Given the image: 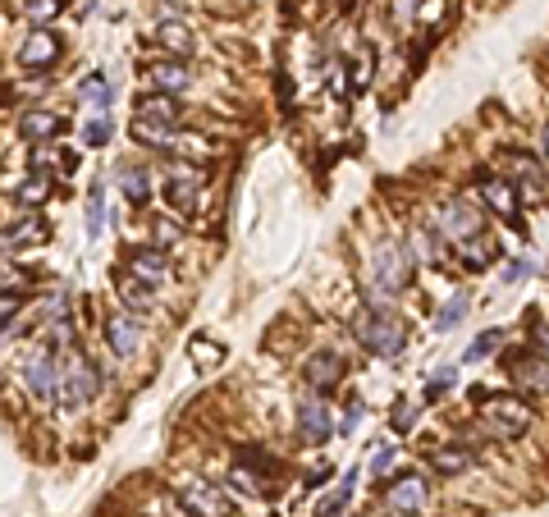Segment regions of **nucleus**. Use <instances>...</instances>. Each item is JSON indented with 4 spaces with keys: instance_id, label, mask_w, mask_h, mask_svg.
I'll return each instance as SVG.
<instances>
[{
    "instance_id": "18",
    "label": "nucleus",
    "mask_w": 549,
    "mask_h": 517,
    "mask_svg": "<svg viewBox=\"0 0 549 517\" xmlns=\"http://www.w3.org/2000/svg\"><path fill=\"white\" fill-rule=\"evenodd\" d=\"M147 78L156 83V92H170V97L193 87V69L183 65V60H156V65H147Z\"/></svg>"
},
{
    "instance_id": "45",
    "label": "nucleus",
    "mask_w": 549,
    "mask_h": 517,
    "mask_svg": "<svg viewBox=\"0 0 549 517\" xmlns=\"http://www.w3.org/2000/svg\"><path fill=\"white\" fill-rule=\"evenodd\" d=\"M417 5H421V0H399V5H394V14H399V19H408V14L417 10Z\"/></svg>"
},
{
    "instance_id": "41",
    "label": "nucleus",
    "mask_w": 549,
    "mask_h": 517,
    "mask_svg": "<svg viewBox=\"0 0 549 517\" xmlns=\"http://www.w3.org/2000/svg\"><path fill=\"white\" fill-rule=\"evenodd\" d=\"M238 467H257V472H275V458L261 449H243L238 453Z\"/></svg>"
},
{
    "instance_id": "31",
    "label": "nucleus",
    "mask_w": 549,
    "mask_h": 517,
    "mask_svg": "<svg viewBox=\"0 0 549 517\" xmlns=\"http://www.w3.org/2000/svg\"><path fill=\"white\" fill-rule=\"evenodd\" d=\"M490 261H499V248H490V243H476V238H467L463 243V266L472 270H490Z\"/></svg>"
},
{
    "instance_id": "4",
    "label": "nucleus",
    "mask_w": 549,
    "mask_h": 517,
    "mask_svg": "<svg viewBox=\"0 0 549 517\" xmlns=\"http://www.w3.org/2000/svg\"><path fill=\"white\" fill-rule=\"evenodd\" d=\"M485 421H490V431L499 440H517L531 426V403L517 399V394H495V399L485 403Z\"/></svg>"
},
{
    "instance_id": "42",
    "label": "nucleus",
    "mask_w": 549,
    "mask_h": 517,
    "mask_svg": "<svg viewBox=\"0 0 549 517\" xmlns=\"http://www.w3.org/2000/svg\"><path fill=\"white\" fill-rule=\"evenodd\" d=\"M19 302H23V298H0V334L10 330V321L19 316Z\"/></svg>"
},
{
    "instance_id": "9",
    "label": "nucleus",
    "mask_w": 549,
    "mask_h": 517,
    "mask_svg": "<svg viewBox=\"0 0 549 517\" xmlns=\"http://www.w3.org/2000/svg\"><path fill=\"white\" fill-rule=\"evenodd\" d=\"M55 60H60V33H55V28H37V33L23 37V46H19V69L37 74V69H51Z\"/></svg>"
},
{
    "instance_id": "33",
    "label": "nucleus",
    "mask_w": 549,
    "mask_h": 517,
    "mask_svg": "<svg viewBox=\"0 0 549 517\" xmlns=\"http://www.w3.org/2000/svg\"><path fill=\"white\" fill-rule=\"evenodd\" d=\"M453 380H458V362H444V367L431 376V385H426V394H421V399H426V403H435V399H440V394H444V389L453 385Z\"/></svg>"
},
{
    "instance_id": "14",
    "label": "nucleus",
    "mask_w": 549,
    "mask_h": 517,
    "mask_svg": "<svg viewBox=\"0 0 549 517\" xmlns=\"http://www.w3.org/2000/svg\"><path fill=\"white\" fill-rule=\"evenodd\" d=\"M133 110H138L133 119H147V124H170V129L183 124V106H179V97H170V92H147V97H138Z\"/></svg>"
},
{
    "instance_id": "38",
    "label": "nucleus",
    "mask_w": 549,
    "mask_h": 517,
    "mask_svg": "<svg viewBox=\"0 0 549 517\" xmlns=\"http://www.w3.org/2000/svg\"><path fill=\"white\" fill-rule=\"evenodd\" d=\"M151 238H156V248H165V243H179V238H183V229L179 225H174V220H151Z\"/></svg>"
},
{
    "instance_id": "17",
    "label": "nucleus",
    "mask_w": 549,
    "mask_h": 517,
    "mask_svg": "<svg viewBox=\"0 0 549 517\" xmlns=\"http://www.w3.org/2000/svg\"><path fill=\"white\" fill-rule=\"evenodd\" d=\"M106 344L115 357H133L142 348V321L138 316H110L106 321Z\"/></svg>"
},
{
    "instance_id": "20",
    "label": "nucleus",
    "mask_w": 549,
    "mask_h": 517,
    "mask_svg": "<svg viewBox=\"0 0 549 517\" xmlns=\"http://www.w3.org/2000/svg\"><path fill=\"white\" fill-rule=\"evenodd\" d=\"M476 193H481V202L490 206V211H499L504 220H517V193H513L508 179H490V174H481Z\"/></svg>"
},
{
    "instance_id": "25",
    "label": "nucleus",
    "mask_w": 549,
    "mask_h": 517,
    "mask_svg": "<svg viewBox=\"0 0 549 517\" xmlns=\"http://www.w3.org/2000/svg\"><path fill=\"white\" fill-rule=\"evenodd\" d=\"M110 97H115V87H110L101 74H87L83 83H78V101H83V106H92L97 115H106V110H110Z\"/></svg>"
},
{
    "instance_id": "12",
    "label": "nucleus",
    "mask_w": 549,
    "mask_h": 517,
    "mask_svg": "<svg viewBox=\"0 0 549 517\" xmlns=\"http://www.w3.org/2000/svg\"><path fill=\"white\" fill-rule=\"evenodd\" d=\"M179 499H183V508L188 513H206V517H229V499H225V490H220L216 481H188L179 490Z\"/></svg>"
},
{
    "instance_id": "27",
    "label": "nucleus",
    "mask_w": 549,
    "mask_h": 517,
    "mask_svg": "<svg viewBox=\"0 0 549 517\" xmlns=\"http://www.w3.org/2000/svg\"><path fill=\"white\" fill-rule=\"evenodd\" d=\"M467 307H472V298H467L463 289H458V293H449V298H444V307H440V312H435V330H440V334L458 330V325H463V316H467Z\"/></svg>"
},
{
    "instance_id": "10",
    "label": "nucleus",
    "mask_w": 549,
    "mask_h": 517,
    "mask_svg": "<svg viewBox=\"0 0 549 517\" xmlns=\"http://www.w3.org/2000/svg\"><path fill=\"white\" fill-rule=\"evenodd\" d=\"M124 257H129V275H133V280L151 284V289L170 280V257H165V248H156V243H142V248H129Z\"/></svg>"
},
{
    "instance_id": "19",
    "label": "nucleus",
    "mask_w": 549,
    "mask_h": 517,
    "mask_svg": "<svg viewBox=\"0 0 549 517\" xmlns=\"http://www.w3.org/2000/svg\"><path fill=\"white\" fill-rule=\"evenodd\" d=\"M504 170L513 174V179L527 188V193H540V188L549 184V179H545V165H540L536 156H527V151H504Z\"/></svg>"
},
{
    "instance_id": "39",
    "label": "nucleus",
    "mask_w": 549,
    "mask_h": 517,
    "mask_svg": "<svg viewBox=\"0 0 549 517\" xmlns=\"http://www.w3.org/2000/svg\"><path fill=\"white\" fill-rule=\"evenodd\" d=\"M417 412H421V403H399V408H394V431L408 435L412 426H417Z\"/></svg>"
},
{
    "instance_id": "13",
    "label": "nucleus",
    "mask_w": 549,
    "mask_h": 517,
    "mask_svg": "<svg viewBox=\"0 0 549 517\" xmlns=\"http://www.w3.org/2000/svg\"><path fill=\"white\" fill-rule=\"evenodd\" d=\"M508 376L522 394H549V362L536 353H508Z\"/></svg>"
},
{
    "instance_id": "6",
    "label": "nucleus",
    "mask_w": 549,
    "mask_h": 517,
    "mask_svg": "<svg viewBox=\"0 0 549 517\" xmlns=\"http://www.w3.org/2000/svg\"><path fill=\"white\" fill-rule=\"evenodd\" d=\"M23 380H28V389H33L37 403H55L60 399V385H65V367H60V353H37L33 362H28V371H23Z\"/></svg>"
},
{
    "instance_id": "23",
    "label": "nucleus",
    "mask_w": 549,
    "mask_h": 517,
    "mask_svg": "<svg viewBox=\"0 0 549 517\" xmlns=\"http://www.w3.org/2000/svg\"><path fill=\"white\" fill-rule=\"evenodd\" d=\"M472 463H476V453L467 449V444H458V440L431 453V472H440V476H463Z\"/></svg>"
},
{
    "instance_id": "37",
    "label": "nucleus",
    "mask_w": 549,
    "mask_h": 517,
    "mask_svg": "<svg viewBox=\"0 0 549 517\" xmlns=\"http://www.w3.org/2000/svg\"><path fill=\"white\" fill-rule=\"evenodd\" d=\"M60 10H65V0H28V5H23V14H28V19H37V23L55 19Z\"/></svg>"
},
{
    "instance_id": "28",
    "label": "nucleus",
    "mask_w": 549,
    "mask_h": 517,
    "mask_svg": "<svg viewBox=\"0 0 549 517\" xmlns=\"http://www.w3.org/2000/svg\"><path fill=\"white\" fill-rule=\"evenodd\" d=\"M353 490H357V472H348L344 481H339V490H334V495H325L321 504H316V517H344V508H348V499H353Z\"/></svg>"
},
{
    "instance_id": "29",
    "label": "nucleus",
    "mask_w": 549,
    "mask_h": 517,
    "mask_svg": "<svg viewBox=\"0 0 549 517\" xmlns=\"http://www.w3.org/2000/svg\"><path fill=\"white\" fill-rule=\"evenodd\" d=\"M101 229H106V188L92 184V193H87V238L97 243Z\"/></svg>"
},
{
    "instance_id": "16",
    "label": "nucleus",
    "mask_w": 549,
    "mask_h": 517,
    "mask_svg": "<svg viewBox=\"0 0 549 517\" xmlns=\"http://www.w3.org/2000/svg\"><path fill=\"white\" fill-rule=\"evenodd\" d=\"M46 238H51V229L42 225V216H23V220H14V225L0 229V252L37 248V243H46Z\"/></svg>"
},
{
    "instance_id": "3",
    "label": "nucleus",
    "mask_w": 549,
    "mask_h": 517,
    "mask_svg": "<svg viewBox=\"0 0 549 517\" xmlns=\"http://www.w3.org/2000/svg\"><path fill=\"white\" fill-rule=\"evenodd\" d=\"M412 284V257H403V248L385 243L371 252V289L376 293H403Z\"/></svg>"
},
{
    "instance_id": "40",
    "label": "nucleus",
    "mask_w": 549,
    "mask_h": 517,
    "mask_svg": "<svg viewBox=\"0 0 549 517\" xmlns=\"http://www.w3.org/2000/svg\"><path fill=\"white\" fill-rule=\"evenodd\" d=\"M394 463H399V449H394V444H380L376 458H371V476H385Z\"/></svg>"
},
{
    "instance_id": "46",
    "label": "nucleus",
    "mask_w": 549,
    "mask_h": 517,
    "mask_svg": "<svg viewBox=\"0 0 549 517\" xmlns=\"http://www.w3.org/2000/svg\"><path fill=\"white\" fill-rule=\"evenodd\" d=\"M540 151L549 156V124H545V133H540Z\"/></svg>"
},
{
    "instance_id": "21",
    "label": "nucleus",
    "mask_w": 549,
    "mask_h": 517,
    "mask_svg": "<svg viewBox=\"0 0 549 517\" xmlns=\"http://www.w3.org/2000/svg\"><path fill=\"white\" fill-rule=\"evenodd\" d=\"M151 37H156V46H165V51H170L174 60H188V55L197 51L193 33H188V23H179V19H161Z\"/></svg>"
},
{
    "instance_id": "35",
    "label": "nucleus",
    "mask_w": 549,
    "mask_h": 517,
    "mask_svg": "<svg viewBox=\"0 0 549 517\" xmlns=\"http://www.w3.org/2000/svg\"><path fill=\"white\" fill-rule=\"evenodd\" d=\"M110 133H115V129H110V119H106V115H97V119H87L83 142H87V147H106Z\"/></svg>"
},
{
    "instance_id": "11",
    "label": "nucleus",
    "mask_w": 549,
    "mask_h": 517,
    "mask_svg": "<svg viewBox=\"0 0 549 517\" xmlns=\"http://www.w3.org/2000/svg\"><path fill=\"white\" fill-rule=\"evenodd\" d=\"M385 504H389V513L417 517L421 508H426V476H421V472L399 476V481H394V485L385 490Z\"/></svg>"
},
{
    "instance_id": "44",
    "label": "nucleus",
    "mask_w": 549,
    "mask_h": 517,
    "mask_svg": "<svg viewBox=\"0 0 549 517\" xmlns=\"http://www.w3.org/2000/svg\"><path fill=\"white\" fill-rule=\"evenodd\" d=\"M51 161H55V151H46V147H42V151H33V170H46Z\"/></svg>"
},
{
    "instance_id": "7",
    "label": "nucleus",
    "mask_w": 549,
    "mask_h": 517,
    "mask_svg": "<svg viewBox=\"0 0 549 517\" xmlns=\"http://www.w3.org/2000/svg\"><path fill=\"white\" fill-rule=\"evenodd\" d=\"M435 229H440L444 238H458V243H467V238H476L485 229V220H481V211H476V206L449 197V202L440 206V225H435Z\"/></svg>"
},
{
    "instance_id": "36",
    "label": "nucleus",
    "mask_w": 549,
    "mask_h": 517,
    "mask_svg": "<svg viewBox=\"0 0 549 517\" xmlns=\"http://www.w3.org/2000/svg\"><path fill=\"white\" fill-rule=\"evenodd\" d=\"M499 344H504V330H485L481 334V339H476V344L472 348H467V353H463V362H476V357H485V353H495V348Z\"/></svg>"
},
{
    "instance_id": "2",
    "label": "nucleus",
    "mask_w": 549,
    "mask_h": 517,
    "mask_svg": "<svg viewBox=\"0 0 549 517\" xmlns=\"http://www.w3.org/2000/svg\"><path fill=\"white\" fill-rule=\"evenodd\" d=\"M60 367H65V385H60V399L69 403V408H83V403L97 399L101 389V367L92 362L87 353H69L60 357Z\"/></svg>"
},
{
    "instance_id": "30",
    "label": "nucleus",
    "mask_w": 549,
    "mask_h": 517,
    "mask_svg": "<svg viewBox=\"0 0 549 517\" xmlns=\"http://www.w3.org/2000/svg\"><path fill=\"white\" fill-rule=\"evenodd\" d=\"M119 298H124V307H133V312H151L156 302H151V284H142V280H124L119 284Z\"/></svg>"
},
{
    "instance_id": "26",
    "label": "nucleus",
    "mask_w": 549,
    "mask_h": 517,
    "mask_svg": "<svg viewBox=\"0 0 549 517\" xmlns=\"http://www.w3.org/2000/svg\"><path fill=\"white\" fill-rule=\"evenodd\" d=\"M51 184H55V179L46 170H33L19 188H14V202H19V206H42L46 197H51Z\"/></svg>"
},
{
    "instance_id": "24",
    "label": "nucleus",
    "mask_w": 549,
    "mask_h": 517,
    "mask_svg": "<svg viewBox=\"0 0 549 517\" xmlns=\"http://www.w3.org/2000/svg\"><path fill=\"white\" fill-rule=\"evenodd\" d=\"M119 193H124V202L129 206H147L151 202V174L142 170V165H119Z\"/></svg>"
},
{
    "instance_id": "15",
    "label": "nucleus",
    "mask_w": 549,
    "mask_h": 517,
    "mask_svg": "<svg viewBox=\"0 0 549 517\" xmlns=\"http://www.w3.org/2000/svg\"><path fill=\"white\" fill-rule=\"evenodd\" d=\"M298 435L307 444H325L334 435V421H330V408L321 399H307L298 403Z\"/></svg>"
},
{
    "instance_id": "32",
    "label": "nucleus",
    "mask_w": 549,
    "mask_h": 517,
    "mask_svg": "<svg viewBox=\"0 0 549 517\" xmlns=\"http://www.w3.org/2000/svg\"><path fill=\"white\" fill-rule=\"evenodd\" d=\"M188 353H193L197 367H220V362H225V348L211 344V339H193V344H188Z\"/></svg>"
},
{
    "instance_id": "22",
    "label": "nucleus",
    "mask_w": 549,
    "mask_h": 517,
    "mask_svg": "<svg viewBox=\"0 0 549 517\" xmlns=\"http://www.w3.org/2000/svg\"><path fill=\"white\" fill-rule=\"evenodd\" d=\"M65 133V119L55 115V110H28L19 119V138L28 142H46V138H60Z\"/></svg>"
},
{
    "instance_id": "34",
    "label": "nucleus",
    "mask_w": 549,
    "mask_h": 517,
    "mask_svg": "<svg viewBox=\"0 0 549 517\" xmlns=\"http://www.w3.org/2000/svg\"><path fill=\"white\" fill-rule=\"evenodd\" d=\"M527 325H531V353L549 362V325L540 321V312H527Z\"/></svg>"
},
{
    "instance_id": "43",
    "label": "nucleus",
    "mask_w": 549,
    "mask_h": 517,
    "mask_svg": "<svg viewBox=\"0 0 549 517\" xmlns=\"http://www.w3.org/2000/svg\"><path fill=\"white\" fill-rule=\"evenodd\" d=\"M357 421H362V399H348V412H344V421H339V426H344V435L357 431Z\"/></svg>"
},
{
    "instance_id": "5",
    "label": "nucleus",
    "mask_w": 549,
    "mask_h": 517,
    "mask_svg": "<svg viewBox=\"0 0 549 517\" xmlns=\"http://www.w3.org/2000/svg\"><path fill=\"white\" fill-rule=\"evenodd\" d=\"M165 202L174 206V211H197L202 206V170H197L193 161H179L165 170Z\"/></svg>"
},
{
    "instance_id": "1",
    "label": "nucleus",
    "mask_w": 549,
    "mask_h": 517,
    "mask_svg": "<svg viewBox=\"0 0 549 517\" xmlns=\"http://www.w3.org/2000/svg\"><path fill=\"white\" fill-rule=\"evenodd\" d=\"M353 334H357V344L376 357H399L403 348H408V321H403L394 307H385L380 298H371L362 312L353 316Z\"/></svg>"
},
{
    "instance_id": "8",
    "label": "nucleus",
    "mask_w": 549,
    "mask_h": 517,
    "mask_svg": "<svg viewBox=\"0 0 549 517\" xmlns=\"http://www.w3.org/2000/svg\"><path fill=\"white\" fill-rule=\"evenodd\" d=\"M344 371H348V362H344V353H334V348H316V353L302 362V380H307L316 394H325V389L339 385Z\"/></svg>"
}]
</instances>
